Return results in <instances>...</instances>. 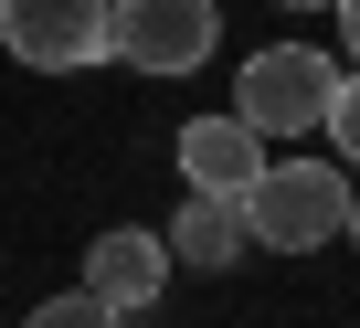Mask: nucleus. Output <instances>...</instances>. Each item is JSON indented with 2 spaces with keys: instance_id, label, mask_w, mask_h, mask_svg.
Masks as SVG:
<instances>
[{
  "instance_id": "1",
  "label": "nucleus",
  "mask_w": 360,
  "mask_h": 328,
  "mask_svg": "<svg viewBox=\"0 0 360 328\" xmlns=\"http://www.w3.org/2000/svg\"><path fill=\"white\" fill-rule=\"evenodd\" d=\"M349 170L339 159H265V170L244 181V233H255V254H318V244H339V223H349Z\"/></svg>"
},
{
  "instance_id": "2",
  "label": "nucleus",
  "mask_w": 360,
  "mask_h": 328,
  "mask_svg": "<svg viewBox=\"0 0 360 328\" xmlns=\"http://www.w3.org/2000/svg\"><path fill=\"white\" fill-rule=\"evenodd\" d=\"M212 53H223V0H106V64L202 74Z\"/></svg>"
},
{
  "instance_id": "3",
  "label": "nucleus",
  "mask_w": 360,
  "mask_h": 328,
  "mask_svg": "<svg viewBox=\"0 0 360 328\" xmlns=\"http://www.w3.org/2000/svg\"><path fill=\"white\" fill-rule=\"evenodd\" d=\"M328 85H339V64L318 53V43H265V53H244V85H233V117L255 127V138H318V117H328Z\"/></svg>"
},
{
  "instance_id": "4",
  "label": "nucleus",
  "mask_w": 360,
  "mask_h": 328,
  "mask_svg": "<svg viewBox=\"0 0 360 328\" xmlns=\"http://www.w3.org/2000/svg\"><path fill=\"white\" fill-rule=\"evenodd\" d=\"M0 43L32 74H85L106 64V0H0Z\"/></svg>"
},
{
  "instance_id": "5",
  "label": "nucleus",
  "mask_w": 360,
  "mask_h": 328,
  "mask_svg": "<svg viewBox=\"0 0 360 328\" xmlns=\"http://www.w3.org/2000/svg\"><path fill=\"white\" fill-rule=\"evenodd\" d=\"M159 286H169V244H159L148 223H117V233L85 244V296H106L117 317H148Z\"/></svg>"
},
{
  "instance_id": "6",
  "label": "nucleus",
  "mask_w": 360,
  "mask_h": 328,
  "mask_svg": "<svg viewBox=\"0 0 360 328\" xmlns=\"http://www.w3.org/2000/svg\"><path fill=\"white\" fill-rule=\"evenodd\" d=\"M255 170H265V138L244 117H191V127H180V181H191L202 202H244Z\"/></svg>"
},
{
  "instance_id": "7",
  "label": "nucleus",
  "mask_w": 360,
  "mask_h": 328,
  "mask_svg": "<svg viewBox=\"0 0 360 328\" xmlns=\"http://www.w3.org/2000/svg\"><path fill=\"white\" fill-rule=\"evenodd\" d=\"M159 244H169V265H212V275L255 254V233H244V212H233V202H202V191H191V202H180V212L159 223Z\"/></svg>"
},
{
  "instance_id": "8",
  "label": "nucleus",
  "mask_w": 360,
  "mask_h": 328,
  "mask_svg": "<svg viewBox=\"0 0 360 328\" xmlns=\"http://www.w3.org/2000/svg\"><path fill=\"white\" fill-rule=\"evenodd\" d=\"M318 138H328V159H339V170H360V74H339V85H328Z\"/></svg>"
},
{
  "instance_id": "9",
  "label": "nucleus",
  "mask_w": 360,
  "mask_h": 328,
  "mask_svg": "<svg viewBox=\"0 0 360 328\" xmlns=\"http://www.w3.org/2000/svg\"><path fill=\"white\" fill-rule=\"evenodd\" d=\"M22 328H127V317H117L106 296H85V286H64V296H43V307H32Z\"/></svg>"
},
{
  "instance_id": "10",
  "label": "nucleus",
  "mask_w": 360,
  "mask_h": 328,
  "mask_svg": "<svg viewBox=\"0 0 360 328\" xmlns=\"http://www.w3.org/2000/svg\"><path fill=\"white\" fill-rule=\"evenodd\" d=\"M339 11V43H349V74H360V0H328Z\"/></svg>"
},
{
  "instance_id": "11",
  "label": "nucleus",
  "mask_w": 360,
  "mask_h": 328,
  "mask_svg": "<svg viewBox=\"0 0 360 328\" xmlns=\"http://www.w3.org/2000/svg\"><path fill=\"white\" fill-rule=\"evenodd\" d=\"M339 233H349V254H360V191H349V223H339Z\"/></svg>"
},
{
  "instance_id": "12",
  "label": "nucleus",
  "mask_w": 360,
  "mask_h": 328,
  "mask_svg": "<svg viewBox=\"0 0 360 328\" xmlns=\"http://www.w3.org/2000/svg\"><path fill=\"white\" fill-rule=\"evenodd\" d=\"M276 11H328V0H276Z\"/></svg>"
}]
</instances>
